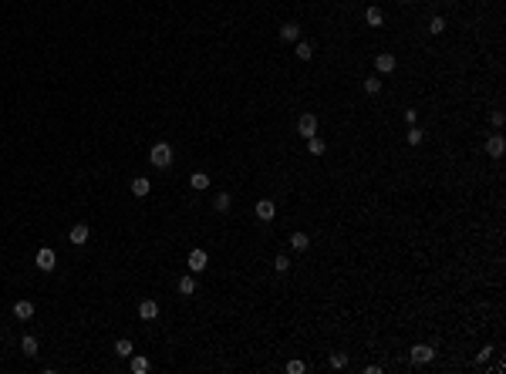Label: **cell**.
Returning <instances> with one entry per match:
<instances>
[{"mask_svg": "<svg viewBox=\"0 0 506 374\" xmlns=\"http://www.w3.org/2000/svg\"><path fill=\"white\" fill-rule=\"evenodd\" d=\"M365 91H368V95H378V91H381V81H378V78H365Z\"/></svg>", "mask_w": 506, "mask_h": 374, "instance_id": "cell-26", "label": "cell"}, {"mask_svg": "<svg viewBox=\"0 0 506 374\" xmlns=\"http://www.w3.org/2000/svg\"><path fill=\"white\" fill-rule=\"evenodd\" d=\"M179 293H183V297H193V293H196V280L189 277V273L179 280Z\"/></svg>", "mask_w": 506, "mask_h": 374, "instance_id": "cell-19", "label": "cell"}, {"mask_svg": "<svg viewBox=\"0 0 506 374\" xmlns=\"http://www.w3.org/2000/svg\"><path fill=\"white\" fill-rule=\"evenodd\" d=\"M213 209H216V212H226V209H230V192H216V203H213Z\"/></svg>", "mask_w": 506, "mask_h": 374, "instance_id": "cell-22", "label": "cell"}, {"mask_svg": "<svg viewBox=\"0 0 506 374\" xmlns=\"http://www.w3.org/2000/svg\"><path fill=\"white\" fill-rule=\"evenodd\" d=\"M14 317L31 320V317H34V303H31V300H17V303H14Z\"/></svg>", "mask_w": 506, "mask_h": 374, "instance_id": "cell-12", "label": "cell"}, {"mask_svg": "<svg viewBox=\"0 0 506 374\" xmlns=\"http://www.w3.org/2000/svg\"><path fill=\"white\" fill-rule=\"evenodd\" d=\"M307 148H311V155H324V142L314 135V139H307Z\"/></svg>", "mask_w": 506, "mask_h": 374, "instance_id": "cell-25", "label": "cell"}, {"mask_svg": "<svg viewBox=\"0 0 506 374\" xmlns=\"http://www.w3.org/2000/svg\"><path fill=\"white\" fill-rule=\"evenodd\" d=\"M115 354H118V358H132V354H135V347H132V341H129V337L115 341Z\"/></svg>", "mask_w": 506, "mask_h": 374, "instance_id": "cell-14", "label": "cell"}, {"mask_svg": "<svg viewBox=\"0 0 506 374\" xmlns=\"http://www.w3.org/2000/svg\"><path fill=\"white\" fill-rule=\"evenodd\" d=\"M21 350H24L27 358H34V354H37V337H31V334H24V337H21Z\"/></svg>", "mask_w": 506, "mask_h": 374, "instance_id": "cell-15", "label": "cell"}, {"mask_svg": "<svg viewBox=\"0 0 506 374\" xmlns=\"http://www.w3.org/2000/svg\"><path fill=\"white\" fill-rule=\"evenodd\" d=\"M429 31H432V34H442V31H446V20H442V17H432V20H429Z\"/></svg>", "mask_w": 506, "mask_h": 374, "instance_id": "cell-27", "label": "cell"}, {"mask_svg": "<svg viewBox=\"0 0 506 374\" xmlns=\"http://www.w3.org/2000/svg\"><path fill=\"white\" fill-rule=\"evenodd\" d=\"M503 152H506V142H503V135H490V139H486V155H493V159H499Z\"/></svg>", "mask_w": 506, "mask_h": 374, "instance_id": "cell-7", "label": "cell"}, {"mask_svg": "<svg viewBox=\"0 0 506 374\" xmlns=\"http://www.w3.org/2000/svg\"><path fill=\"white\" fill-rule=\"evenodd\" d=\"M273 273H277V277L290 273V260H287V256H277V260H273Z\"/></svg>", "mask_w": 506, "mask_h": 374, "instance_id": "cell-21", "label": "cell"}, {"mask_svg": "<svg viewBox=\"0 0 506 374\" xmlns=\"http://www.w3.org/2000/svg\"><path fill=\"white\" fill-rule=\"evenodd\" d=\"M287 371L290 374H304V361H287Z\"/></svg>", "mask_w": 506, "mask_h": 374, "instance_id": "cell-28", "label": "cell"}, {"mask_svg": "<svg viewBox=\"0 0 506 374\" xmlns=\"http://www.w3.org/2000/svg\"><path fill=\"white\" fill-rule=\"evenodd\" d=\"M206 263H209L206 250H189V270H193V273H199V270H206Z\"/></svg>", "mask_w": 506, "mask_h": 374, "instance_id": "cell-6", "label": "cell"}, {"mask_svg": "<svg viewBox=\"0 0 506 374\" xmlns=\"http://www.w3.org/2000/svg\"><path fill=\"white\" fill-rule=\"evenodd\" d=\"M422 139H426V131H422V128H415V125H412V128H409V135H405V142H409V145H422Z\"/></svg>", "mask_w": 506, "mask_h": 374, "instance_id": "cell-20", "label": "cell"}, {"mask_svg": "<svg viewBox=\"0 0 506 374\" xmlns=\"http://www.w3.org/2000/svg\"><path fill=\"white\" fill-rule=\"evenodd\" d=\"M415 118H418V112H415V108H405V122H409V125H415Z\"/></svg>", "mask_w": 506, "mask_h": 374, "instance_id": "cell-30", "label": "cell"}, {"mask_svg": "<svg viewBox=\"0 0 506 374\" xmlns=\"http://www.w3.org/2000/svg\"><path fill=\"white\" fill-rule=\"evenodd\" d=\"M129 367H132V374H145V371H149V361L138 358V354H132V358H129Z\"/></svg>", "mask_w": 506, "mask_h": 374, "instance_id": "cell-18", "label": "cell"}, {"mask_svg": "<svg viewBox=\"0 0 506 374\" xmlns=\"http://www.w3.org/2000/svg\"><path fill=\"white\" fill-rule=\"evenodd\" d=\"M307 246H311V239H307V233H294V236H290V250L304 253Z\"/></svg>", "mask_w": 506, "mask_h": 374, "instance_id": "cell-17", "label": "cell"}, {"mask_svg": "<svg viewBox=\"0 0 506 374\" xmlns=\"http://www.w3.org/2000/svg\"><path fill=\"white\" fill-rule=\"evenodd\" d=\"M149 162H152L155 169H169V165H172V145H169V142H155L152 152H149Z\"/></svg>", "mask_w": 506, "mask_h": 374, "instance_id": "cell-1", "label": "cell"}, {"mask_svg": "<svg viewBox=\"0 0 506 374\" xmlns=\"http://www.w3.org/2000/svg\"><path fill=\"white\" fill-rule=\"evenodd\" d=\"M405 4H412V0H405Z\"/></svg>", "mask_w": 506, "mask_h": 374, "instance_id": "cell-31", "label": "cell"}, {"mask_svg": "<svg viewBox=\"0 0 506 374\" xmlns=\"http://www.w3.org/2000/svg\"><path fill=\"white\" fill-rule=\"evenodd\" d=\"M297 135H304V139H314L317 135V115H311V112H304L297 118Z\"/></svg>", "mask_w": 506, "mask_h": 374, "instance_id": "cell-3", "label": "cell"}, {"mask_svg": "<svg viewBox=\"0 0 506 374\" xmlns=\"http://www.w3.org/2000/svg\"><path fill=\"white\" fill-rule=\"evenodd\" d=\"M280 37H284V41H290V44H297L300 41V27L294 24V20H287V24L280 27Z\"/></svg>", "mask_w": 506, "mask_h": 374, "instance_id": "cell-11", "label": "cell"}, {"mask_svg": "<svg viewBox=\"0 0 506 374\" xmlns=\"http://www.w3.org/2000/svg\"><path fill=\"white\" fill-rule=\"evenodd\" d=\"M297 57H300V61H311V57H314V48H311L307 41H297Z\"/></svg>", "mask_w": 506, "mask_h": 374, "instance_id": "cell-23", "label": "cell"}, {"mask_svg": "<svg viewBox=\"0 0 506 374\" xmlns=\"http://www.w3.org/2000/svg\"><path fill=\"white\" fill-rule=\"evenodd\" d=\"M138 317H142V320H155V317H159V303H155V300H142V303H138Z\"/></svg>", "mask_w": 506, "mask_h": 374, "instance_id": "cell-10", "label": "cell"}, {"mask_svg": "<svg viewBox=\"0 0 506 374\" xmlns=\"http://www.w3.org/2000/svg\"><path fill=\"white\" fill-rule=\"evenodd\" d=\"M257 219H260V223L277 219V206H273L270 199H260V203H257Z\"/></svg>", "mask_w": 506, "mask_h": 374, "instance_id": "cell-5", "label": "cell"}, {"mask_svg": "<svg viewBox=\"0 0 506 374\" xmlns=\"http://www.w3.org/2000/svg\"><path fill=\"white\" fill-rule=\"evenodd\" d=\"M88 226H85V223H78V226H71V233H68V239H71V243L74 246H85V243H88Z\"/></svg>", "mask_w": 506, "mask_h": 374, "instance_id": "cell-8", "label": "cell"}, {"mask_svg": "<svg viewBox=\"0 0 506 374\" xmlns=\"http://www.w3.org/2000/svg\"><path fill=\"white\" fill-rule=\"evenodd\" d=\"M375 68H378L381 74H392V71H395V57H392V54H375Z\"/></svg>", "mask_w": 506, "mask_h": 374, "instance_id": "cell-13", "label": "cell"}, {"mask_svg": "<svg viewBox=\"0 0 506 374\" xmlns=\"http://www.w3.org/2000/svg\"><path fill=\"white\" fill-rule=\"evenodd\" d=\"M193 189H199V192H203V189H209V175H206V172H196V175H193Z\"/></svg>", "mask_w": 506, "mask_h": 374, "instance_id": "cell-24", "label": "cell"}, {"mask_svg": "<svg viewBox=\"0 0 506 374\" xmlns=\"http://www.w3.org/2000/svg\"><path fill=\"white\" fill-rule=\"evenodd\" d=\"M149 192H152V182L145 179V175H138V179H132V195H135V199H145Z\"/></svg>", "mask_w": 506, "mask_h": 374, "instance_id": "cell-9", "label": "cell"}, {"mask_svg": "<svg viewBox=\"0 0 506 374\" xmlns=\"http://www.w3.org/2000/svg\"><path fill=\"white\" fill-rule=\"evenodd\" d=\"M432 358H435L432 344H415V347H412V361H415V364H429Z\"/></svg>", "mask_w": 506, "mask_h": 374, "instance_id": "cell-4", "label": "cell"}, {"mask_svg": "<svg viewBox=\"0 0 506 374\" xmlns=\"http://www.w3.org/2000/svg\"><path fill=\"white\" fill-rule=\"evenodd\" d=\"M365 20H368L371 27H381V24H385V14H381L378 7H368V10H365Z\"/></svg>", "mask_w": 506, "mask_h": 374, "instance_id": "cell-16", "label": "cell"}, {"mask_svg": "<svg viewBox=\"0 0 506 374\" xmlns=\"http://www.w3.org/2000/svg\"><path fill=\"white\" fill-rule=\"evenodd\" d=\"M345 364H348L345 354H331V367H345Z\"/></svg>", "mask_w": 506, "mask_h": 374, "instance_id": "cell-29", "label": "cell"}, {"mask_svg": "<svg viewBox=\"0 0 506 374\" xmlns=\"http://www.w3.org/2000/svg\"><path fill=\"white\" fill-rule=\"evenodd\" d=\"M34 263H37V270L51 273V270L57 267V253L51 250V246H41V250H37V256H34Z\"/></svg>", "mask_w": 506, "mask_h": 374, "instance_id": "cell-2", "label": "cell"}]
</instances>
